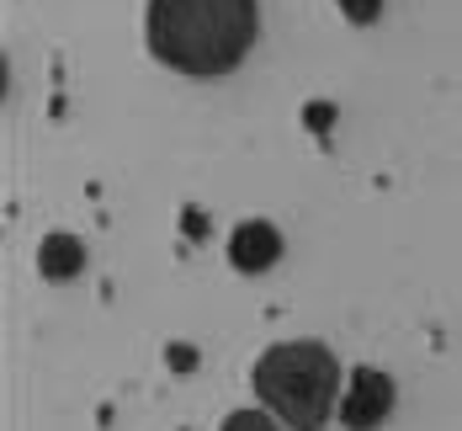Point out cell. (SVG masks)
I'll return each mask as SVG.
<instances>
[{"label": "cell", "instance_id": "cell-2", "mask_svg": "<svg viewBox=\"0 0 462 431\" xmlns=\"http://www.w3.org/2000/svg\"><path fill=\"white\" fill-rule=\"evenodd\" d=\"M255 394L272 416L287 421V431H319L340 394L335 351L319 341H282L255 362Z\"/></svg>", "mask_w": 462, "mask_h": 431}, {"label": "cell", "instance_id": "cell-5", "mask_svg": "<svg viewBox=\"0 0 462 431\" xmlns=\"http://www.w3.org/2000/svg\"><path fill=\"white\" fill-rule=\"evenodd\" d=\"M38 256H43V277H75L86 267V245L75 235H48Z\"/></svg>", "mask_w": 462, "mask_h": 431}, {"label": "cell", "instance_id": "cell-4", "mask_svg": "<svg viewBox=\"0 0 462 431\" xmlns=\"http://www.w3.org/2000/svg\"><path fill=\"white\" fill-rule=\"evenodd\" d=\"M277 256H282V235L266 219H250L229 235V261L239 272H266V267H277Z\"/></svg>", "mask_w": 462, "mask_h": 431}, {"label": "cell", "instance_id": "cell-7", "mask_svg": "<svg viewBox=\"0 0 462 431\" xmlns=\"http://www.w3.org/2000/svg\"><path fill=\"white\" fill-rule=\"evenodd\" d=\"M340 11H346L351 22H377V11H383V0H340Z\"/></svg>", "mask_w": 462, "mask_h": 431}, {"label": "cell", "instance_id": "cell-3", "mask_svg": "<svg viewBox=\"0 0 462 431\" xmlns=\"http://www.w3.org/2000/svg\"><path fill=\"white\" fill-rule=\"evenodd\" d=\"M388 410H393V379L377 373V368H356V373H351V389H346V399H340V421H346V431L383 426Z\"/></svg>", "mask_w": 462, "mask_h": 431}, {"label": "cell", "instance_id": "cell-1", "mask_svg": "<svg viewBox=\"0 0 462 431\" xmlns=\"http://www.w3.org/2000/svg\"><path fill=\"white\" fill-rule=\"evenodd\" d=\"M261 33V0H149V53L181 75H229Z\"/></svg>", "mask_w": 462, "mask_h": 431}, {"label": "cell", "instance_id": "cell-6", "mask_svg": "<svg viewBox=\"0 0 462 431\" xmlns=\"http://www.w3.org/2000/svg\"><path fill=\"white\" fill-rule=\"evenodd\" d=\"M224 431H282L266 410H234L229 421H224Z\"/></svg>", "mask_w": 462, "mask_h": 431}]
</instances>
